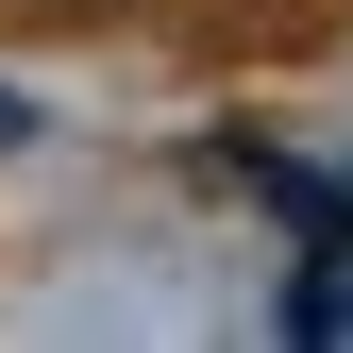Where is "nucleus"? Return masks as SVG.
<instances>
[{"label":"nucleus","instance_id":"f257e3e1","mask_svg":"<svg viewBox=\"0 0 353 353\" xmlns=\"http://www.w3.org/2000/svg\"><path fill=\"white\" fill-rule=\"evenodd\" d=\"M303 336H353V270H320V286H303Z\"/></svg>","mask_w":353,"mask_h":353},{"label":"nucleus","instance_id":"f03ea898","mask_svg":"<svg viewBox=\"0 0 353 353\" xmlns=\"http://www.w3.org/2000/svg\"><path fill=\"white\" fill-rule=\"evenodd\" d=\"M0 135H17V101H0Z\"/></svg>","mask_w":353,"mask_h":353}]
</instances>
